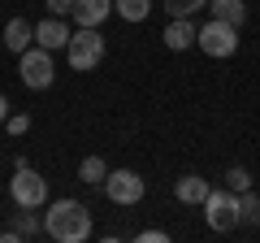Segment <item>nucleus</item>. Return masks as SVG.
Listing matches in <instances>:
<instances>
[{
	"instance_id": "1",
	"label": "nucleus",
	"mask_w": 260,
	"mask_h": 243,
	"mask_svg": "<svg viewBox=\"0 0 260 243\" xmlns=\"http://www.w3.org/2000/svg\"><path fill=\"white\" fill-rule=\"evenodd\" d=\"M44 234L52 243H83L91 239V208L78 200H52L44 208Z\"/></svg>"
},
{
	"instance_id": "2",
	"label": "nucleus",
	"mask_w": 260,
	"mask_h": 243,
	"mask_svg": "<svg viewBox=\"0 0 260 243\" xmlns=\"http://www.w3.org/2000/svg\"><path fill=\"white\" fill-rule=\"evenodd\" d=\"M104 52H109V44H104L100 26H78L74 35H70V44H65V56H70V66H74L78 74L95 70L104 61Z\"/></svg>"
},
{
	"instance_id": "3",
	"label": "nucleus",
	"mask_w": 260,
	"mask_h": 243,
	"mask_svg": "<svg viewBox=\"0 0 260 243\" xmlns=\"http://www.w3.org/2000/svg\"><path fill=\"white\" fill-rule=\"evenodd\" d=\"M195 48L208 52L213 61H225V56L239 52V26L225 22V18H208L204 26H200V35H195Z\"/></svg>"
},
{
	"instance_id": "4",
	"label": "nucleus",
	"mask_w": 260,
	"mask_h": 243,
	"mask_svg": "<svg viewBox=\"0 0 260 243\" xmlns=\"http://www.w3.org/2000/svg\"><path fill=\"white\" fill-rule=\"evenodd\" d=\"M18 74H22V83L30 87V92H48V87L56 83V66H52V52L48 48H26V52L18 56Z\"/></svg>"
},
{
	"instance_id": "5",
	"label": "nucleus",
	"mask_w": 260,
	"mask_h": 243,
	"mask_svg": "<svg viewBox=\"0 0 260 243\" xmlns=\"http://www.w3.org/2000/svg\"><path fill=\"white\" fill-rule=\"evenodd\" d=\"M9 196H13V204H22V208H44L48 204V178L39 174V169L22 165V169H13V178H9Z\"/></svg>"
},
{
	"instance_id": "6",
	"label": "nucleus",
	"mask_w": 260,
	"mask_h": 243,
	"mask_svg": "<svg viewBox=\"0 0 260 243\" xmlns=\"http://www.w3.org/2000/svg\"><path fill=\"white\" fill-rule=\"evenodd\" d=\"M200 208H204V222L213 226V230H221V234L239 226V191H230V187H225V191L221 187L208 191V200Z\"/></svg>"
},
{
	"instance_id": "7",
	"label": "nucleus",
	"mask_w": 260,
	"mask_h": 243,
	"mask_svg": "<svg viewBox=\"0 0 260 243\" xmlns=\"http://www.w3.org/2000/svg\"><path fill=\"white\" fill-rule=\"evenodd\" d=\"M104 196L113 200V204H139L143 196H148V183H143L135 169H109V178H104Z\"/></svg>"
},
{
	"instance_id": "8",
	"label": "nucleus",
	"mask_w": 260,
	"mask_h": 243,
	"mask_svg": "<svg viewBox=\"0 0 260 243\" xmlns=\"http://www.w3.org/2000/svg\"><path fill=\"white\" fill-rule=\"evenodd\" d=\"M70 35H74V26H70L65 18H56V13H48V18L35 26V44H39V48H48V52L65 48V44H70Z\"/></svg>"
},
{
	"instance_id": "9",
	"label": "nucleus",
	"mask_w": 260,
	"mask_h": 243,
	"mask_svg": "<svg viewBox=\"0 0 260 243\" xmlns=\"http://www.w3.org/2000/svg\"><path fill=\"white\" fill-rule=\"evenodd\" d=\"M195 35H200V26H195L191 18H169V26H165V48L169 52H186V48H195Z\"/></svg>"
},
{
	"instance_id": "10",
	"label": "nucleus",
	"mask_w": 260,
	"mask_h": 243,
	"mask_svg": "<svg viewBox=\"0 0 260 243\" xmlns=\"http://www.w3.org/2000/svg\"><path fill=\"white\" fill-rule=\"evenodd\" d=\"M208 191H213V183H208V178H200V174H182V178L174 183V196L182 200V204H204Z\"/></svg>"
},
{
	"instance_id": "11",
	"label": "nucleus",
	"mask_w": 260,
	"mask_h": 243,
	"mask_svg": "<svg viewBox=\"0 0 260 243\" xmlns=\"http://www.w3.org/2000/svg\"><path fill=\"white\" fill-rule=\"evenodd\" d=\"M35 44V26H30L26 18H9L5 22V48H9V52H26V48Z\"/></svg>"
},
{
	"instance_id": "12",
	"label": "nucleus",
	"mask_w": 260,
	"mask_h": 243,
	"mask_svg": "<svg viewBox=\"0 0 260 243\" xmlns=\"http://www.w3.org/2000/svg\"><path fill=\"white\" fill-rule=\"evenodd\" d=\"M109 13H113V0H78L74 5V22L78 26H100Z\"/></svg>"
},
{
	"instance_id": "13",
	"label": "nucleus",
	"mask_w": 260,
	"mask_h": 243,
	"mask_svg": "<svg viewBox=\"0 0 260 243\" xmlns=\"http://www.w3.org/2000/svg\"><path fill=\"white\" fill-rule=\"evenodd\" d=\"M104 178H109V161H104V157H83V165H78V183H87V187H104Z\"/></svg>"
},
{
	"instance_id": "14",
	"label": "nucleus",
	"mask_w": 260,
	"mask_h": 243,
	"mask_svg": "<svg viewBox=\"0 0 260 243\" xmlns=\"http://www.w3.org/2000/svg\"><path fill=\"white\" fill-rule=\"evenodd\" d=\"M9 226H13L18 239H35V234H44V222L35 217V208H22V204H18V213H13Z\"/></svg>"
},
{
	"instance_id": "15",
	"label": "nucleus",
	"mask_w": 260,
	"mask_h": 243,
	"mask_svg": "<svg viewBox=\"0 0 260 243\" xmlns=\"http://www.w3.org/2000/svg\"><path fill=\"white\" fill-rule=\"evenodd\" d=\"M113 13H117L121 22H148L152 0H113Z\"/></svg>"
},
{
	"instance_id": "16",
	"label": "nucleus",
	"mask_w": 260,
	"mask_h": 243,
	"mask_svg": "<svg viewBox=\"0 0 260 243\" xmlns=\"http://www.w3.org/2000/svg\"><path fill=\"white\" fill-rule=\"evenodd\" d=\"M208 9H213V18H225V22H234V26L247 22V5H243V0H213Z\"/></svg>"
},
{
	"instance_id": "17",
	"label": "nucleus",
	"mask_w": 260,
	"mask_h": 243,
	"mask_svg": "<svg viewBox=\"0 0 260 243\" xmlns=\"http://www.w3.org/2000/svg\"><path fill=\"white\" fill-rule=\"evenodd\" d=\"M239 222L243 226H260V196L256 191H239Z\"/></svg>"
},
{
	"instance_id": "18",
	"label": "nucleus",
	"mask_w": 260,
	"mask_h": 243,
	"mask_svg": "<svg viewBox=\"0 0 260 243\" xmlns=\"http://www.w3.org/2000/svg\"><path fill=\"white\" fill-rule=\"evenodd\" d=\"M213 0H165V9H169V18H191L195 9H208Z\"/></svg>"
},
{
	"instance_id": "19",
	"label": "nucleus",
	"mask_w": 260,
	"mask_h": 243,
	"mask_svg": "<svg viewBox=\"0 0 260 243\" xmlns=\"http://www.w3.org/2000/svg\"><path fill=\"white\" fill-rule=\"evenodd\" d=\"M225 187H230V191H251V174L243 165H230V169H225Z\"/></svg>"
},
{
	"instance_id": "20",
	"label": "nucleus",
	"mask_w": 260,
	"mask_h": 243,
	"mask_svg": "<svg viewBox=\"0 0 260 243\" xmlns=\"http://www.w3.org/2000/svg\"><path fill=\"white\" fill-rule=\"evenodd\" d=\"M5 126H9V135H26V131H30V117H26V113H9Z\"/></svg>"
},
{
	"instance_id": "21",
	"label": "nucleus",
	"mask_w": 260,
	"mask_h": 243,
	"mask_svg": "<svg viewBox=\"0 0 260 243\" xmlns=\"http://www.w3.org/2000/svg\"><path fill=\"white\" fill-rule=\"evenodd\" d=\"M74 5H78V0H48V13H56V18H74Z\"/></svg>"
},
{
	"instance_id": "22",
	"label": "nucleus",
	"mask_w": 260,
	"mask_h": 243,
	"mask_svg": "<svg viewBox=\"0 0 260 243\" xmlns=\"http://www.w3.org/2000/svg\"><path fill=\"white\" fill-rule=\"evenodd\" d=\"M165 239H169L165 230H143V234H139V243H165Z\"/></svg>"
},
{
	"instance_id": "23",
	"label": "nucleus",
	"mask_w": 260,
	"mask_h": 243,
	"mask_svg": "<svg viewBox=\"0 0 260 243\" xmlns=\"http://www.w3.org/2000/svg\"><path fill=\"white\" fill-rule=\"evenodd\" d=\"M9 117V100H5V92H0V122Z\"/></svg>"
}]
</instances>
